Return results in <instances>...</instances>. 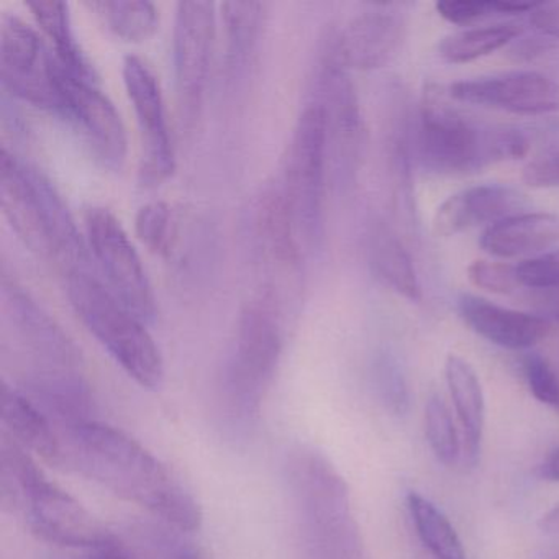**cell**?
I'll use <instances>...</instances> for the list:
<instances>
[{"label": "cell", "instance_id": "cell-34", "mask_svg": "<svg viewBox=\"0 0 559 559\" xmlns=\"http://www.w3.org/2000/svg\"><path fill=\"white\" fill-rule=\"evenodd\" d=\"M520 287L536 290L559 289V251L528 258L515 266Z\"/></svg>", "mask_w": 559, "mask_h": 559}, {"label": "cell", "instance_id": "cell-14", "mask_svg": "<svg viewBox=\"0 0 559 559\" xmlns=\"http://www.w3.org/2000/svg\"><path fill=\"white\" fill-rule=\"evenodd\" d=\"M122 74L142 142L140 182L145 188H156L168 181L176 169L175 142L162 84L152 67L135 55L123 60Z\"/></svg>", "mask_w": 559, "mask_h": 559}, {"label": "cell", "instance_id": "cell-22", "mask_svg": "<svg viewBox=\"0 0 559 559\" xmlns=\"http://www.w3.org/2000/svg\"><path fill=\"white\" fill-rule=\"evenodd\" d=\"M225 27V78L238 90L251 73L267 21L264 2H227L221 5Z\"/></svg>", "mask_w": 559, "mask_h": 559}, {"label": "cell", "instance_id": "cell-39", "mask_svg": "<svg viewBox=\"0 0 559 559\" xmlns=\"http://www.w3.org/2000/svg\"><path fill=\"white\" fill-rule=\"evenodd\" d=\"M539 477L549 483H559V450L552 451L539 466Z\"/></svg>", "mask_w": 559, "mask_h": 559}, {"label": "cell", "instance_id": "cell-5", "mask_svg": "<svg viewBox=\"0 0 559 559\" xmlns=\"http://www.w3.org/2000/svg\"><path fill=\"white\" fill-rule=\"evenodd\" d=\"M67 290L78 319L122 371L143 389L162 388L165 359L146 323L87 270L68 274Z\"/></svg>", "mask_w": 559, "mask_h": 559}, {"label": "cell", "instance_id": "cell-42", "mask_svg": "<svg viewBox=\"0 0 559 559\" xmlns=\"http://www.w3.org/2000/svg\"><path fill=\"white\" fill-rule=\"evenodd\" d=\"M558 411H559V407H558Z\"/></svg>", "mask_w": 559, "mask_h": 559}, {"label": "cell", "instance_id": "cell-41", "mask_svg": "<svg viewBox=\"0 0 559 559\" xmlns=\"http://www.w3.org/2000/svg\"><path fill=\"white\" fill-rule=\"evenodd\" d=\"M176 559H204L201 555H198V552L192 551V549H181V551L178 552V556H176Z\"/></svg>", "mask_w": 559, "mask_h": 559}, {"label": "cell", "instance_id": "cell-30", "mask_svg": "<svg viewBox=\"0 0 559 559\" xmlns=\"http://www.w3.org/2000/svg\"><path fill=\"white\" fill-rule=\"evenodd\" d=\"M425 437L435 457L444 466H454L464 454L450 408L437 392L428 397L425 405Z\"/></svg>", "mask_w": 559, "mask_h": 559}, {"label": "cell", "instance_id": "cell-25", "mask_svg": "<svg viewBox=\"0 0 559 559\" xmlns=\"http://www.w3.org/2000/svg\"><path fill=\"white\" fill-rule=\"evenodd\" d=\"M368 258L372 273L385 287L411 302H420L424 294L411 254L397 234L382 222H376L369 231Z\"/></svg>", "mask_w": 559, "mask_h": 559}, {"label": "cell", "instance_id": "cell-3", "mask_svg": "<svg viewBox=\"0 0 559 559\" xmlns=\"http://www.w3.org/2000/svg\"><path fill=\"white\" fill-rule=\"evenodd\" d=\"M0 202L28 250L68 270H86V247L53 182L14 152H0Z\"/></svg>", "mask_w": 559, "mask_h": 559}, {"label": "cell", "instance_id": "cell-36", "mask_svg": "<svg viewBox=\"0 0 559 559\" xmlns=\"http://www.w3.org/2000/svg\"><path fill=\"white\" fill-rule=\"evenodd\" d=\"M522 181L530 188H559V152L543 153L523 168Z\"/></svg>", "mask_w": 559, "mask_h": 559}, {"label": "cell", "instance_id": "cell-11", "mask_svg": "<svg viewBox=\"0 0 559 559\" xmlns=\"http://www.w3.org/2000/svg\"><path fill=\"white\" fill-rule=\"evenodd\" d=\"M86 241L114 296L145 323L158 316L155 290L135 245L122 222L106 207H93L84 218Z\"/></svg>", "mask_w": 559, "mask_h": 559}, {"label": "cell", "instance_id": "cell-28", "mask_svg": "<svg viewBox=\"0 0 559 559\" xmlns=\"http://www.w3.org/2000/svg\"><path fill=\"white\" fill-rule=\"evenodd\" d=\"M87 8L107 25L116 37L130 44L150 40L159 27V11L152 2L103 0L87 2Z\"/></svg>", "mask_w": 559, "mask_h": 559}, {"label": "cell", "instance_id": "cell-6", "mask_svg": "<svg viewBox=\"0 0 559 559\" xmlns=\"http://www.w3.org/2000/svg\"><path fill=\"white\" fill-rule=\"evenodd\" d=\"M418 150L421 162L440 175H466L502 159L522 158L528 142L515 130H484L448 107L427 86L421 100Z\"/></svg>", "mask_w": 559, "mask_h": 559}, {"label": "cell", "instance_id": "cell-10", "mask_svg": "<svg viewBox=\"0 0 559 559\" xmlns=\"http://www.w3.org/2000/svg\"><path fill=\"white\" fill-rule=\"evenodd\" d=\"M317 106L325 116L330 153L343 182H352L358 171L365 142V123L358 94L349 70L342 61L336 31L326 32L317 61Z\"/></svg>", "mask_w": 559, "mask_h": 559}, {"label": "cell", "instance_id": "cell-18", "mask_svg": "<svg viewBox=\"0 0 559 559\" xmlns=\"http://www.w3.org/2000/svg\"><path fill=\"white\" fill-rule=\"evenodd\" d=\"M523 195L509 186L484 185L450 195L433 215V234L450 238L483 224L520 214Z\"/></svg>", "mask_w": 559, "mask_h": 559}, {"label": "cell", "instance_id": "cell-7", "mask_svg": "<svg viewBox=\"0 0 559 559\" xmlns=\"http://www.w3.org/2000/svg\"><path fill=\"white\" fill-rule=\"evenodd\" d=\"M281 306L273 290L254 297L238 320L237 340L225 378V397L237 420L253 421L283 356Z\"/></svg>", "mask_w": 559, "mask_h": 559}, {"label": "cell", "instance_id": "cell-40", "mask_svg": "<svg viewBox=\"0 0 559 559\" xmlns=\"http://www.w3.org/2000/svg\"><path fill=\"white\" fill-rule=\"evenodd\" d=\"M539 530L546 535L559 536V503L543 513L538 522Z\"/></svg>", "mask_w": 559, "mask_h": 559}, {"label": "cell", "instance_id": "cell-27", "mask_svg": "<svg viewBox=\"0 0 559 559\" xmlns=\"http://www.w3.org/2000/svg\"><path fill=\"white\" fill-rule=\"evenodd\" d=\"M418 538L435 559H466L463 542L447 515L427 497L411 492L405 499Z\"/></svg>", "mask_w": 559, "mask_h": 559}, {"label": "cell", "instance_id": "cell-38", "mask_svg": "<svg viewBox=\"0 0 559 559\" xmlns=\"http://www.w3.org/2000/svg\"><path fill=\"white\" fill-rule=\"evenodd\" d=\"M86 559H132L122 548L119 543L114 542L110 545L100 546V548L91 549L87 551Z\"/></svg>", "mask_w": 559, "mask_h": 559}, {"label": "cell", "instance_id": "cell-33", "mask_svg": "<svg viewBox=\"0 0 559 559\" xmlns=\"http://www.w3.org/2000/svg\"><path fill=\"white\" fill-rule=\"evenodd\" d=\"M467 280L487 293L509 296L519 290L515 266L499 261H474L467 267Z\"/></svg>", "mask_w": 559, "mask_h": 559}, {"label": "cell", "instance_id": "cell-16", "mask_svg": "<svg viewBox=\"0 0 559 559\" xmlns=\"http://www.w3.org/2000/svg\"><path fill=\"white\" fill-rule=\"evenodd\" d=\"M450 96L457 103L519 116H545L559 110V84L533 71L460 81L451 84Z\"/></svg>", "mask_w": 559, "mask_h": 559}, {"label": "cell", "instance_id": "cell-15", "mask_svg": "<svg viewBox=\"0 0 559 559\" xmlns=\"http://www.w3.org/2000/svg\"><path fill=\"white\" fill-rule=\"evenodd\" d=\"M68 123L83 136L104 168L120 171L129 153L126 123L99 83L78 80L70 74Z\"/></svg>", "mask_w": 559, "mask_h": 559}, {"label": "cell", "instance_id": "cell-13", "mask_svg": "<svg viewBox=\"0 0 559 559\" xmlns=\"http://www.w3.org/2000/svg\"><path fill=\"white\" fill-rule=\"evenodd\" d=\"M2 300L4 316L14 333V340L27 356L28 369L22 384L83 372L80 352L67 333L8 276L2 277Z\"/></svg>", "mask_w": 559, "mask_h": 559}, {"label": "cell", "instance_id": "cell-2", "mask_svg": "<svg viewBox=\"0 0 559 559\" xmlns=\"http://www.w3.org/2000/svg\"><path fill=\"white\" fill-rule=\"evenodd\" d=\"M284 469L302 559H369L348 484L329 457L297 447Z\"/></svg>", "mask_w": 559, "mask_h": 559}, {"label": "cell", "instance_id": "cell-12", "mask_svg": "<svg viewBox=\"0 0 559 559\" xmlns=\"http://www.w3.org/2000/svg\"><path fill=\"white\" fill-rule=\"evenodd\" d=\"M217 35V5L212 2H179L173 34L176 97L179 117L188 132L204 109Z\"/></svg>", "mask_w": 559, "mask_h": 559}, {"label": "cell", "instance_id": "cell-8", "mask_svg": "<svg viewBox=\"0 0 559 559\" xmlns=\"http://www.w3.org/2000/svg\"><path fill=\"white\" fill-rule=\"evenodd\" d=\"M0 80L17 99L68 119L70 73L45 38L17 15L0 21Z\"/></svg>", "mask_w": 559, "mask_h": 559}, {"label": "cell", "instance_id": "cell-1", "mask_svg": "<svg viewBox=\"0 0 559 559\" xmlns=\"http://www.w3.org/2000/svg\"><path fill=\"white\" fill-rule=\"evenodd\" d=\"M60 435L63 466L181 532L201 528V506L191 490L139 441L97 420L60 428Z\"/></svg>", "mask_w": 559, "mask_h": 559}, {"label": "cell", "instance_id": "cell-21", "mask_svg": "<svg viewBox=\"0 0 559 559\" xmlns=\"http://www.w3.org/2000/svg\"><path fill=\"white\" fill-rule=\"evenodd\" d=\"M257 238L270 266L281 273H296L304 245L283 188L267 189L257 209Z\"/></svg>", "mask_w": 559, "mask_h": 559}, {"label": "cell", "instance_id": "cell-9", "mask_svg": "<svg viewBox=\"0 0 559 559\" xmlns=\"http://www.w3.org/2000/svg\"><path fill=\"white\" fill-rule=\"evenodd\" d=\"M329 158L325 116L316 103L309 104L294 127L283 186L306 248H319L325 235Z\"/></svg>", "mask_w": 559, "mask_h": 559}, {"label": "cell", "instance_id": "cell-32", "mask_svg": "<svg viewBox=\"0 0 559 559\" xmlns=\"http://www.w3.org/2000/svg\"><path fill=\"white\" fill-rule=\"evenodd\" d=\"M523 374L536 401L549 407H559V376L542 355L530 353L523 359Z\"/></svg>", "mask_w": 559, "mask_h": 559}, {"label": "cell", "instance_id": "cell-23", "mask_svg": "<svg viewBox=\"0 0 559 559\" xmlns=\"http://www.w3.org/2000/svg\"><path fill=\"white\" fill-rule=\"evenodd\" d=\"M444 379L463 430L464 460L471 466H476L486 427L483 385L473 366L457 355H448L444 361Z\"/></svg>", "mask_w": 559, "mask_h": 559}, {"label": "cell", "instance_id": "cell-19", "mask_svg": "<svg viewBox=\"0 0 559 559\" xmlns=\"http://www.w3.org/2000/svg\"><path fill=\"white\" fill-rule=\"evenodd\" d=\"M457 310L474 333L500 348H532L548 338L552 330L551 323L542 317L496 306L469 294L460 297Z\"/></svg>", "mask_w": 559, "mask_h": 559}, {"label": "cell", "instance_id": "cell-26", "mask_svg": "<svg viewBox=\"0 0 559 559\" xmlns=\"http://www.w3.org/2000/svg\"><path fill=\"white\" fill-rule=\"evenodd\" d=\"M27 8L31 9L38 27L44 31L45 37L50 40L51 48L64 70L78 80L99 83L96 68L93 67L74 35L70 5L64 2H55V0L53 2L37 0V2H28Z\"/></svg>", "mask_w": 559, "mask_h": 559}, {"label": "cell", "instance_id": "cell-29", "mask_svg": "<svg viewBox=\"0 0 559 559\" xmlns=\"http://www.w3.org/2000/svg\"><path fill=\"white\" fill-rule=\"evenodd\" d=\"M522 34L515 24L490 25V27L467 28L448 35L441 40L438 53L448 63L464 64L489 57L493 51L506 47Z\"/></svg>", "mask_w": 559, "mask_h": 559}, {"label": "cell", "instance_id": "cell-17", "mask_svg": "<svg viewBox=\"0 0 559 559\" xmlns=\"http://www.w3.org/2000/svg\"><path fill=\"white\" fill-rule=\"evenodd\" d=\"M404 21L385 11H368L353 17L336 31V44L349 71H374L388 67L404 47Z\"/></svg>", "mask_w": 559, "mask_h": 559}, {"label": "cell", "instance_id": "cell-31", "mask_svg": "<svg viewBox=\"0 0 559 559\" xmlns=\"http://www.w3.org/2000/svg\"><path fill=\"white\" fill-rule=\"evenodd\" d=\"M135 231L139 240L152 253L169 257L178 241V222L171 205L153 201L140 207L135 218Z\"/></svg>", "mask_w": 559, "mask_h": 559}, {"label": "cell", "instance_id": "cell-24", "mask_svg": "<svg viewBox=\"0 0 559 559\" xmlns=\"http://www.w3.org/2000/svg\"><path fill=\"white\" fill-rule=\"evenodd\" d=\"M559 240V218L545 212H520L487 225L480 237L484 251L497 258L536 253Z\"/></svg>", "mask_w": 559, "mask_h": 559}, {"label": "cell", "instance_id": "cell-20", "mask_svg": "<svg viewBox=\"0 0 559 559\" xmlns=\"http://www.w3.org/2000/svg\"><path fill=\"white\" fill-rule=\"evenodd\" d=\"M2 421L5 435L24 450L63 466V441L57 424L15 385H2Z\"/></svg>", "mask_w": 559, "mask_h": 559}, {"label": "cell", "instance_id": "cell-35", "mask_svg": "<svg viewBox=\"0 0 559 559\" xmlns=\"http://www.w3.org/2000/svg\"><path fill=\"white\" fill-rule=\"evenodd\" d=\"M438 15L453 25H469L500 14V0H443L435 5Z\"/></svg>", "mask_w": 559, "mask_h": 559}, {"label": "cell", "instance_id": "cell-4", "mask_svg": "<svg viewBox=\"0 0 559 559\" xmlns=\"http://www.w3.org/2000/svg\"><path fill=\"white\" fill-rule=\"evenodd\" d=\"M2 502H24L32 530L45 542L64 548L91 549L116 542L109 530L76 499L48 480L27 450L4 433L2 440Z\"/></svg>", "mask_w": 559, "mask_h": 559}, {"label": "cell", "instance_id": "cell-37", "mask_svg": "<svg viewBox=\"0 0 559 559\" xmlns=\"http://www.w3.org/2000/svg\"><path fill=\"white\" fill-rule=\"evenodd\" d=\"M530 24L548 37L559 38V2L536 5L530 14Z\"/></svg>", "mask_w": 559, "mask_h": 559}]
</instances>
